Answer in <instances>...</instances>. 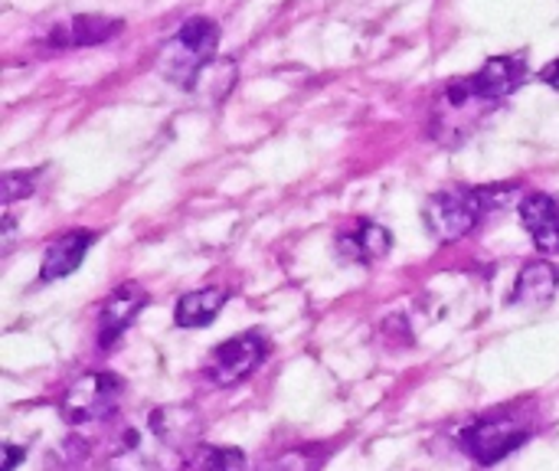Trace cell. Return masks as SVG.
<instances>
[{
    "label": "cell",
    "mask_w": 559,
    "mask_h": 471,
    "mask_svg": "<svg viewBox=\"0 0 559 471\" xmlns=\"http://www.w3.org/2000/svg\"><path fill=\"white\" fill-rule=\"evenodd\" d=\"M514 193V187H449L436 197H429L423 220L426 229L439 239V243H459L465 236H472L478 229V223L495 213L508 197Z\"/></svg>",
    "instance_id": "cell-1"
},
{
    "label": "cell",
    "mask_w": 559,
    "mask_h": 471,
    "mask_svg": "<svg viewBox=\"0 0 559 471\" xmlns=\"http://www.w3.org/2000/svg\"><path fill=\"white\" fill-rule=\"evenodd\" d=\"M527 79V56L524 52H508V56H495L488 59L475 75H465L468 89L485 98L501 105L508 95H514Z\"/></svg>",
    "instance_id": "cell-7"
},
{
    "label": "cell",
    "mask_w": 559,
    "mask_h": 471,
    "mask_svg": "<svg viewBox=\"0 0 559 471\" xmlns=\"http://www.w3.org/2000/svg\"><path fill=\"white\" fill-rule=\"evenodd\" d=\"M187 471H249V459L233 446H203L190 456Z\"/></svg>",
    "instance_id": "cell-15"
},
{
    "label": "cell",
    "mask_w": 559,
    "mask_h": 471,
    "mask_svg": "<svg viewBox=\"0 0 559 471\" xmlns=\"http://www.w3.org/2000/svg\"><path fill=\"white\" fill-rule=\"evenodd\" d=\"M36 180H39V170H7L0 177V203H3V210H10L16 200L29 197L36 190Z\"/></svg>",
    "instance_id": "cell-16"
},
{
    "label": "cell",
    "mask_w": 559,
    "mask_h": 471,
    "mask_svg": "<svg viewBox=\"0 0 559 471\" xmlns=\"http://www.w3.org/2000/svg\"><path fill=\"white\" fill-rule=\"evenodd\" d=\"M144 305H147V292L138 282L118 285L108 295V302L102 305V315H98V348L102 351L115 348V341L134 325V318L144 311Z\"/></svg>",
    "instance_id": "cell-8"
},
{
    "label": "cell",
    "mask_w": 559,
    "mask_h": 471,
    "mask_svg": "<svg viewBox=\"0 0 559 471\" xmlns=\"http://www.w3.org/2000/svg\"><path fill=\"white\" fill-rule=\"evenodd\" d=\"M121 20L118 16H98V13H79L69 23H59L49 30V36L43 39L46 49H75V46H98L108 43L121 33Z\"/></svg>",
    "instance_id": "cell-9"
},
{
    "label": "cell",
    "mask_w": 559,
    "mask_h": 471,
    "mask_svg": "<svg viewBox=\"0 0 559 471\" xmlns=\"http://www.w3.org/2000/svg\"><path fill=\"white\" fill-rule=\"evenodd\" d=\"M187 462V452L170 446L151 423H144V429H128L118 439L105 459V471H180Z\"/></svg>",
    "instance_id": "cell-5"
},
{
    "label": "cell",
    "mask_w": 559,
    "mask_h": 471,
    "mask_svg": "<svg viewBox=\"0 0 559 471\" xmlns=\"http://www.w3.org/2000/svg\"><path fill=\"white\" fill-rule=\"evenodd\" d=\"M390 246H393V236L380 223H360L357 229H350L337 239L341 259H347L354 266H370V262L383 259L390 252Z\"/></svg>",
    "instance_id": "cell-13"
},
{
    "label": "cell",
    "mask_w": 559,
    "mask_h": 471,
    "mask_svg": "<svg viewBox=\"0 0 559 471\" xmlns=\"http://www.w3.org/2000/svg\"><path fill=\"white\" fill-rule=\"evenodd\" d=\"M540 82H547L550 89H557L559 92V59H554L550 66H544V69H540Z\"/></svg>",
    "instance_id": "cell-19"
},
{
    "label": "cell",
    "mask_w": 559,
    "mask_h": 471,
    "mask_svg": "<svg viewBox=\"0 0 559 471\" xmlns=\"http://www.w3.org/2000/svg\"><path fill=\"white\" fill-rule=\"evenodd\" d=\"M521 223L544 256H559V203L550 193H527L521 200Z\"/></svg>",
    "instance_id": "cell-11"
},
{
    "label": "cell",
    "mask_w": 559,
    "mask_h": 471,
    "mask_svg": "<svg viewBox=\"0 0 559 471\" xmlns=\"http://www.w3.org/2000/svg\"><path fill=\"white\" fill-rule=\"evenodd\" d=\"M531 436H534V426L521 413H491L462 426L459 446L478 466H498L501 459L518 452Z\"/></svg>",
    "instance_id": "cell-3"
},
{
    "label": "cell",
    "mask_w": 559,
    "mask_h": 471,
    "mask_svg": "<svg viewBox=\"0 0 559 471\" xmlns=\"http://www.w3.org/2000/svg\"><path fill=\"white\" fill-rule=\"evenodd\" d=\"M124 384L121 377L108 374V370H95V374H82L75 384H69V390L59 400V413L69 426H88V423H102L111 420L118 403H121Z\"/></svg>",
    "instance_id": "cell-4"
},
{
    "label": "cell",
    "mask_w": 559,
    "mask_h": 471,
    "mask_svg": "<svg viewBox=\"0 0 559 471\" xmlns=\"http://www.w3.org/2000/svg\"><path fill=\"white\" fill-rule=\"evenodd\" d=\"M3 456H7V462H3V471H13L23 459H26V449H20V446H3Z\"/></svg>",
    "instance_id": "cell-18"
},
{
    "label": "cell",
    "mask_w": 559,
    "mask_h": 471,
    "mask_svg": "<svg viewBox=\"0 0 559 471\" xmlns=\"http://www.w3.org/2000/svg\"><path fill=\"white\" fill-rule=\"evenodd\" d=\"M559 285V272L554 262H527L518 275V285H514V295H511V305L518 308H547L554 302Z\"/></svg>",
    "instance_id": "cell-12"
},
{
    "label": "cell",
    "mask_w": 559,
    "mask_h": 471,
    "mask_svg": "<svg viewBox=\"0 0 559 471\" xmlns=\"http://www.w3.org/2000/svg\"><path fill=\"white\" fill-rule=\"evenodd\" d=\"M269 351H272V344L262 331H246V334L229 338L213 348L206 374L216 387H236V384L249 380L265 364Z\"/></svg>",
    "instance_id": "cell-6"
},
{
    "label": "cell",
    "mask_w": 559,
    "mask_h": 471,
    "mask_svg": "<svg viewBox=\"0 0 559 471\" xmlns=\"http://www.w3.org/2000/svg\"><path fill=\"white\" fill-rule=\"evenodd\" d=\"M92 243H95L92 229H69L59 239H52V246L43 252V262H39V282H59L79 272Z\"/></svg>",
    "instance_id": "cell-10"
},
{
    "label": "cell",
    "mask_w": 559,
    "mask_h": 471,
    "mask_svg": "<svg viewBox=\"0 0 559 471\" xmlns=\"http://www.w3.org/2000/svg\"><path fill=\"white\" fill-rule=\"evenodd\" d=\"M321 462H324V452L321 449L298 446V449H288L278 459H272L262 471H314L321 469Z\"/></svg>",
    "instance_id": "cell-17"
},
{
    "label": "cell",
    "mask_w": 559,
    "mask_h": 471,
    "mask_svg": "<svg viewBox=\"0 0 559 471\" xmlns=\"http://www.w3.org/2000/svg\"><path fill=\"white\" fill-rule=\"evenodd\" d=\"M226 302H229V289H219V285L193 289V292H187V295L177 302L174 321H177V328H187V331L206 328V325L216 321V315L226 308Z\"/></svg>",
    "instance_id": "cell-14"
},
{
    "label": "cell",
    "mask_w": 559,
    "mask_h": 471,
    "mask_svg": "<svg viewBox=\"0 0 559 471\" xmlns=\"http://www.w3.org/2000/svg\"><path fill=\"white\" fill-rule=\"evenodd\" d=\"M219 46V26L216 20L206 16H193L187 20L157 52V72L183 89H197V79L206 72V66H213Z\"/></svg>",
    "instance_id": "cell-2"
}]
</instances>
